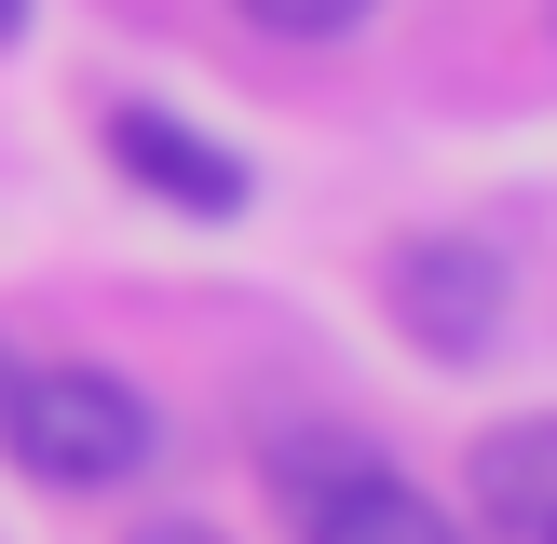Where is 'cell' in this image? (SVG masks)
Returning a JSON list of instances; mask_svg holds the SVG:
<instances>
[{
	"mask_svg": "<svg viewBox=\"0 0 557 544\" xmlns=\"http://www.w3.org/2000/svg\"><path fill=\"white\" fill-rule=\"evenodd\" d=\"M150 395H136L123 368H14V395H0V449L27 462L41 490H123L150 477Z\"/></svg>",
	"mask_w": 557,
	"mask_h": 544,
	"instance_id": "1",
	"label": "cell"
},
{
	"mask_svg": "<svg viewBox=\"0 0 557 544\" xmlns=\"http://www.w3.org/2000/svg\"><path fill=\"white\" fill-rule=\"evenodd\" d=\"M381 313H395L408 341L435 354V368H462V354H490V341H504L517 286H504V259H490L476 232H408L395 259H381Z\"/></svg>",
	"mask_w": 557,
	"mask_h": 544,
	"instance_id": "2",
	"label": "cell"
},
{
	"mask_svg": "<svg viewBox=\"0 0 557 544\" xmlns=\"http://www.w3.org/2000/svg\"><path fill=\"white\" fill-rule=\"evenodd\" d=\"M109 163H123V190H150V205L177 218H245V150H218L205 123H163V109H109Z\"/></svg>",
	"mask_w": 557,
	"mask_h": 544,
	"instance_id": "3",
	"label": "cell"
},
{
	"mask_svg": "<svg viewBox=\"0 0 557 544\" xmlns=\"http://www.w3.org/2000/svg\"><path fill=\"white\" fill-rule=\"evenodd\" d=\"M476 517L504 544H544L557 531V408H517V422L476 435Z\"/></svg>",
	"mask_w": 557,
	"mask_h": 544,
	"instance_id": "4",
	"label": "cell"
},
{
	"mask_svg": "<svg viewBox=\"0 0 557 544\" xmlns=\"http://www.w3.org/2000/svg\"><path fill=\"white\" fill-rule=\"evenodd\" d=\"M313 544H462L449 504H422V490L395 477V462H368V477H341L313 504Z\"/></svg>",
	"mask_w": 557,
	"mask_h": 544,
	"instance_id": "5",
	"label": "cell"
},
{
	"mask_svg": "<svg viewBox=\"0 0 557 544\" xmlns=\"http://www.w3.org/2000/svg\"><path fill=\"white\" fill-rule=\"evenodd\" d=\"M245 27H272V41H341V27H368V0H245Z\"/></svg>",
	"mask_w": 557,
	"mask_h": 544,
	"instance_id": "6",
	"label": "cell"
},
{
	"mask_svg": "<svg viewBox=\"0 0 557 544\" xmlns=\"http://www.w3.org/2000/svg\"><path fill=\"white\" fill-rule=\"evenodd\" d=\"M123 544H232L218 517H150V531H123Z\"/></svg>",
	"mask_w": 557,
	"mask_h": 544,
	"instance_id": "7",
	"label": "cell"
},
{
	"mask_svg": "<svg viewBox=\"0 0 557 544\" xmlns=\"http://www.w3.org/2000/svg\"><path fill=\"white\" fill-rule=\"evenodd\" d=\"M14 27H27V0H0V41H14Z\"/></svg>",
	"mask_w": 557,
	"mask_h": 544,
	"instance_id": "8",
	"label": "cell"
},
{
	"mask_svg": "<svg viewBox=\"0 0 557 544\" xmlns=\"http://www.w3.org/2000/svg\"><path fill=\"white\" fill-rule=\"evenodd\" d=\"M0 395H14V354H0Z\"/></svg>",
	"mask_w": 557,
	"mask_h": 544,
	"instance_id": "9",
	"label": "cell"
},
{
	"mask_svg": "<svg viewBox=\"0 0 557 544\" xmlns=\"http://www.w3.org/2000/svg\"><path fill=\"white\" fill-rule=\"evenodd\" d=\"M544 544H557V531H544Z\"/></svg>",
	"mask_w": 557,
	"mask_h": 544,
	"instance_id": "10",
	"label": "cell"
}]
</instances>
